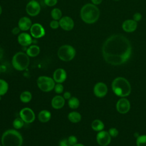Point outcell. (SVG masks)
Instances as JSON below:
<instances>
[{
  "label": "cell",
  "instance_id": "obj_1",
  "mask_svg": "<svg viewBox=\"0 0 146 146\" xmlns=\"http://www.w3.org/2000/svg\"><path fill=\"white\" fill-rule=\"evenodd\" d=\"M102 55L104 60L113 66L121 65L127 62L132 54V46L129 40L121 34H113L104 42Z\"/></svg>",
  "mask_w": 146,
  "mask_h": 146
},
{
  "label": "cell",
  "instance_id": "obj_2",
  "mask_svg": "<svg viewBox=\"0 0 146 146\" xmlns=\"http://www.w3.org/2000/svg\"><path fill=\"white\" fill-rule=\"evenodd\" d=\"M80 15L82 20L87 24L95 23L100 17V10L92 3H87L81 9Z\"/></svg>",
  "mask_w": 146,
  "mask_h": 146
},
{
  "label": "cell",
  "instance_id": "obj_3",
  "mask_svg": "<svg viewBox=\"0 0 146 146\" xmlns=\"http://www.w3.org/2000/svg\"><path fill=\"white\" fill-rule=\"evenodd\" d=\"M1 144L2 146H22L23 137L16 129H7L2 135Z\"/></svg>",
  "mask_w": 146,
  "mask_h": 146
},
{
  "label": "cell",
  "instance_id": "obj_4",
  "mask_svg": "<svg viewBox=\"0 0 146 146\" xmlns=\"http://www.w3.org/2000/svg\"><path fill=\"white\" fill-rule=\"evenodd\" d=\"M111 87L114 94L121 98L128 96L131 92V87L129 82L123 77L115 78L112 82Z\"/></svg>",
  "mask_w": 146,
  "mask_h": 146
},
{
  "label": "cell",
  "instance_id": "obj_5",
  "mask_svg": "<svg viewBox=\"0 0 146 146\" xmlns=\"http://www.w3.org/2000/svg\"><path fill=\"white\" fill-rule=\"evenodd\" d=\"M12 65L18 71H23L29 66L30 58L26 53L18 52L14 55L12 58Z\"/></svg>",
  "mask_w": 146,
  "mask_h": 146
},
{
  "label": "cell",
  "instance_id": "obj_6",
  "mask_svg": "<svg viewBox=\"0 0 146 146\" xmlns=\"http://www.w3.org/2000/svg\"><path fill=\"white\" fill-rule=\"evenodd\" d=\"M57 55L60 60L64 62H68L75 57L76 50L71 45L64 44L59 48Z\"/></svg>",
  "mask_w": 146,
  "mask_h": 146
},
{
  "label": "cell",
  "instance_id": "obj_7",
  "mask_svg": "<svg viewBox=\"0 0 146 146\" xmlns=\"http://www.w3.org/2000/svg\"><path fill=\"white\" fill-rule=\"evenodd\" d=\"M54 80L47 76H39L36 81L38 88L43 92H49L52 91L55 87Z\"/></svg>",
  "mask_w": 146,
  "mask_h": 146
},
{
  "label": "cell",
  "instance_id": "obj_8",
  "mask_svg": "<svg viewBox=\"0 0 146 146\" xmlns=\"http://www.w3.org/2000/svg\"><path fill=\"white\" fill-rule=\"evenodd\" d=\"M26 11L31 17L38 15L40 11V6L35 0H31L27 3L26 6Z\"/></svg>",
  "mask_w": 146,
  "mask_h": 146
},
{
  "label": "cell",
  "instance_id": "obj_9",
  "mask_svg": "<svg viewBox=\"0 0 146 146\" xmlns=\"http://www.w3.org/2000/svg\"><path fill=\"white\" fill-rule=\"evenodd\" d=\"M20 117L26 123H33L35 119L34 112L30 108L25 107L22 108L19 112Z\"/></svg>",
  "mask_w": 146,
  "mask_h": 146
},
{
  "label": "cell",
  "instance_id": "obj_10",
  "mask_svg": "<svg viewBox=\"0 0 146 146\" xmlns=\"http://www.w3.org/2000/svg\"><path fill=\"white\" fill-rule=\"evenodd\" d=\"M96 141L100 146H107L111 141V136L108 132L106 131H99L96 135Z\"/></svg>",
  "mask_w": 146,
  "mask_h": 146
},
{
  "label": "cell",
  "instance_id": "obj_11",
  "mask_svg": "<svg viewBox=\"0 0 146 146\" xmlns=\"http://www.w3.org/2000/svg\"><path fill=\"white\" fill-rule=\"evenodd\" d=\"M30 31L31 36L34 38H40L45 35V30L44 27L38 23L33 24Z\"/></svg>",
  "mask_w": 146,
  "mask_h": 146
},
{
  "label": "cell",
  "instance_id": "obj_12",
  "mask_svg": "<svg viewBox=\"0 0 146 146\" xmlns=\"http://www.w3.org/2000/svg\"><path fill=\"white\" fill-rule=\"evenodd\" d=\"M130 103L129 101L124 98H120L116 103V107L117 112L121 114H125L127 113L130 110Z\"/></svg>",
  "mask_w": 146,
  "mask_h": 146
},
{
  "label": "cell",
  "instance_id": "obj_13",
  "mask_svg": "<svg viewBox=\"0 0 146 146\" xmlns=\"http://www.w3.org/2000/svg\"><path fill=\"white\" fill-rule=\"evenodd\" d=\"M60 27L65 31H70L74 27V22L73 19L68 17L64 16L60 18L59 21Z\"/></svg>",
  "mask_w": 146,
  "mask_h": 146
},
{
  "label": "cell",
  "instance_id": "obj_14",
  "mask_svg": "<svg viewBox=\"0 0 146 146\" xmlns=\"http://www.w3.org/2000/svg\"><path fill=\"white\" fill-rule=\"evenodd\" d=\"M107 86L103 82H98L94 87V93L95 95L98 98H103L105 96L107 95Z\"/></svg>",
  "mask_w": 146,
  "mask_h": 146
},
{
  "label": "cell",
  "instance_id": "obj_15",
  "mask_svg": "<svg viewBox=\"0 0 146 146\" xmlns=\"http://www.w3.org/2000/svg\"><path fill=\"white\" fill-rule=\"evenodd\" d=\"M67 78L66 71L63 68H58L53 73V79L57 83L64 82Z\"/></svg>",
  "mask_w": 146,
  "mask_h": 146
},
{
  "label": "cell",
  "instance_id": "obj_16",
  "mask_svg": "<svg viewBox=\"0 0 146 146\" xmlns=\"http://www.w3.org/2000/svg\"><path fill=\"white\" fill-rule=\"evenodd\" d=\"M18 42L22 46H28L33 42L31 35L27 33H22L18 36Z\"/></svg>",
  "mask_w": 146,
  "mask_h": 146
},
{
  "label": "cell",
  "instance_id": "obj_17",
  "mask_svg": "<svg viewBox=\"0 0 146 146\" xmlns=\"http://www.w3.org/2000/svg\"><path fill=\"white\" fill-rule=\"evenodd\" d=\"M137 27V22L133 19H127L122 23V29L127 33H132L135 31Z\"/></svg>",
  "mask_w": 146,
  "mask_h": 146
},
{
  "label": "cell",
  "instance_id": "obj_18",
  "mask_svg": "<svg viewBox=\"0 0 146 146\" xmlns=\"http://www.w3.org/2000/svg\"><path fill=\"white\" fill-rule=\"evenodd\" d=\"M31 20L27 17H21L18 21V26L21 31H27L30 29L32 26Z\"/></svg>",
  "mask_w": 146,
  "mask_h": 146
},
{
  "label": "cell",
  "instance_id": "obj_19",
  "mask_svg": "<svg viewBox=\"0 0 146 146\" xmlns=\"http://www.w3.org/2000/svg\"><path fill=\"white\" fill-rule=\"evenodd\" d=\"M65 104L64 98L60 95H56L54 96L51 102V106L53 108L56 110H59L63 107Z\"/></svg>",
  "mask_w": 146,
  "mask_h": 146
},
{
  "label": "cell",
  "instance_id": "obj_20",
  "mask_svg": "<svg viewBox=\"0 0 146 146\" xmlns=\"http://www.w3.org/2000/svg\"><path fill=\"white\" fill-rule=\"evenodd\" d=\"M51 117V112L48 110H42L40 111L38 115V118L39 120L42 123H46L48 122Z\"/></svg>",
  "mask_w": 146,
  "mask_h": 146
},
{
  "label": "cell",
  "instance_id": "obj_21",
  "mask_svg": "<svg viewBox=\"0 0 146 146\" xmlns=\"http://www.w3.org/2000/svg\"><path fill=\"white\" fill-rule=\"evenodd\" d=\"M39 52L40 48L38 46L35 44L31 45L26 50V54L30 57H35L39 55Z\"/></svg>",
  "mask_w": 146,
  "mask_h": 146
},
{
  "label": "cell",
  "instance_id": "obj_22",
  "mask_svg": "<svg viewBox=\"0 0 146 146\" xmlns=\"http://www.w3.org/2000/svg\"><path fill=\"white\" fill-rule=\"evenodd\" d=\"M82 116L80 113L76 111H72L68 115V119L72 123H76L81 120Z\"/></svg>",
  "mask_w": 146,
  "mask_h": 146
},
{
  "label": "cell",
  "instance_id": "obj_23",
  "mask_svg": "<svg viewBox=\"0 0 146 146\" xmlns=\"http://www.w3.org/2000/svg\"><path fill=\"white\" fill-rule=\"evenodd\" d=\"M91 127L95 131L99 132L103 131L104 128V124L102 121L99 119H95L91 123Z\"/></svg>",
  "mask_w": 146,
  "mask_h": 146
},
{
  "label": "cell",
  "instance_id": "obj_24",
  "mask_svg": "<svg viewBox=\"0 0 146 146\" xmlns=\"http://www.w3.org/2000/svg\"><path fill=\"white\" fill-rule=\"evenodd\" d=\"M19 98L22 102H23L24 103H29L31 101V100L32 99L31 93L28 91H23L21 94Z\"/></svg>",
  "mask_w": 146,
  "mask_h": 146
},
{
  "label": "cell",
  "instance_id": "obj_25",
  "mask_svg": "<svg viewBox=\"0 0 146 146\" xmlns=\"http://www.w3.org/2000/svg\"><path fill=\"white\" fill-rule=\"evenodd\" d=\"M79 100L76 97H71V98L68 99V105L70 108L76 109L79 107Z\"/></svg>",
  "mask_w": 146,
  "mask_h": 146
},
{
  "label": "cell",
  "instance_id": "obj_26",
  "mask_svg": "<svg viewBox=\"0 0 146 146\" xmlns=\"http://www.w3.org/2000/svg\"><path fill=\"white\" fill-rule=\"evenodd\" d=\"M51 16L54 20L59 21L62 17V12L59 8H54L51 11Z\"/></svg>",
  "mask_w": 146,
  "mask_h": 146
},
{
  "label": "cell",
  "instance_id": "obj_27",
  "mask_svg": "<svg viewBox=\"0 0 146 146\" xmlns=\"http://www.w3.org/2000/svg\"><path fill=\"white\" fill-rule=\"evenodd\" d=\"M9 85L7 82L0 79V96L6 94L8 91Z\"/></svg>",
  "mask_w": 146,
  "mask_h": 146
},
{
  "label": "cell",
  "instance_id": "obj_28",
  "mask_svg": "<svg viewBox=\"0 0 146 146\" xmlns=\"http://www.w3.org/2000/svg\"><path fill=\"white\" fill-rule=\"evenodd\" d=\"M24 121L21 117H17L13 122V125L15 129H21L24 125Z\"/></svg>",
  "mask_w": 146,
  "mask_h": 146
},
{
  "label": "cell",
  "instance_id": "obj_29",
  "mask_svg": "<svg viewBox=\"0 0 146 146\" xmlns=\"http://www.w3.org/2000/svg\"><path fill=\"white\" fill-rule=\"evenodd\" d=\"M137 146H146V135H140L136 139Z\"/></svg>",
  "mask_w": 146,
  "mask_h": 146
},
{
  "label": "cell",
  "instance_id": "obj_30",
  "mask_svg": "<svg viewBox=\"0 0 146 146\" xmlns=\"http://www.w3.org/2000/svg\"><path fill=\"white\" fill-rule=\"evenodd\" d=\"M54 89L55 92L56 94H60L63 92L64 87H63V86L62 84V83H57V84H55Z\"/></svg>",
  "mask_w": 146,
  "mask_h": 146
},
{
  "label": "cell",
  "instance_id": "obj_31",
  "mask_svg": "<svg viewBox=\"0 0 146 146\" xmlns=\"http://www.w3.org/2000/svg\"><path fill=\"white\" fill-rule=\"evenodd\" d=\"M67 140H68V143H70V144L71 146L74 145L75 144H77V143H78V140H77L76 137L75 136H74V135L70 136L67 138Z\"/></svg>",
  "mask_w": 146,
  "mask_h": 146
},
{
  "label": "cell",
  "instance_id": "obj_32",
  "mask_svg": "<svg viewBox=\"0 0 146 146\" xmlns=\"http://www.w3.org/2000/svg\"><path fill=\"white\" fill-rule=\"evenodd\" d=\"M108 133L111 137H115L119 134V131L116 128H111L108 130Z\"/></svg>",
  "mask_w": 146,
  "mask_h": 146
},
{
  "label": "cell",
  "instance_id": "obj_33",
  "mask_svg": "<svg viewBox=\"0 0 146 146\" xmlns=\"http://www.w3.org/2000/svg\"><path fill=\"white\" fill-rule=\"evenodd\" d=\"M44 4L50 7L54 6L58 2V0H43Z\"/></svg>",
  "mask_w": 146,
  "mask_h": 146
},
{
  "label": "cell",
  "instance_id": "obj_34",
  "mask_svg": "<svg viewBox=\"0 0 146 146\" xmlns=\"http://www.w3.org/2000/svg\"><path fill=\"white\" fill-rule=\"evenodd\" d=\"M50 26L51 29H58L60 26H59V21L56 20H52L50 22Z\"/></svg>",
  "mask_w": 146,
  "mask_h": 146
},
{
  "label": "cell",
  "instance_id": "obj_35",
  "mask_svg": "<svg viewBox=\"0 0 146 146\" xmlns=\"http://www.w3.org/2000/svg\"><path fill=\"white\" fill-rule=\"evenodd\" d=\"M142 18V15L140 13H136L133 15V20L136 21V22L140 21Z\"/></svg>",
  "mask_w": 146,
  "mask_h": 146
},
{
  "label": "cell",
  "instance_id": "obj_36",
  "mask_svg": "<svg viewBox=\"0 0 146 146\" xmlns=\"http://www.w3.org/2000/svg\"><path fill=\"white\" fill-rule=\"evenodd\" d=\"M59 146H71L68 143L67 139H63L59 141Z\"/></svg>",
  "mask_w": 146,
  "mask_h": 146
},
{
  "label": "cell",
  "instance_id": "obj_37",
  "mask_svg": "<svg viewBox=\"0 0 146 146\" xmlns=\"http://www.w3.org/2000/svg\"><path fill=\"white\" fill-rule=\"evenodd\" d=\"M20 31H21V29L19 28V27H14L12 30H11V33L13 34L14 35H17L19 33H20Z\"/></svg>",
  "mask_w": 146,
  "mask_h": 146
},
{
  "label": "cell",
  "instance_id": "obj_38",
  "mask_svg": "<svg viewBox=\"0 0 146 146\" xmlns=\"http://www.w3.org/2000/svg\"><path fill=\"white\" fill-rule=\"evenodd\" d=\"M63 97L64 98V99H69L70 98H71V93L68 91H66L65 92L64 94H63Z\"/></svg>",
  "mask_w": 146,
  "mask_h": 146
},
{
  "label": "cell",
  "instance_id": "obj_39",
  "mask_svg": "<svg viewBox=\"0 0 146 146\" xmlns=\"http://www.w3.org/2000/svg\"><path fill=\"white\" fill-rule=\"evenodd\" d=\"M91 2H92V4L95 5H98L102 3V0H91Z\"/></svg>",
  "mask_w": 146,
  "mask_h": 146
},
{
  "label": "cell",
  "instance_id": "obj_40",
  "mask_svg": "<svg viewBox=\"0 0 146 146\" xmlns=\"http://www.w3.org/2000/svg\"><path fill=\"white\" fill-rule=\"evenodd\" d=\"M3 50L0 46V60L3 58Z\"/></svg>",
  "mask_w": 146,
  "mask_h": 146
},
{
  "label": "cell",
  "instance_id": "obj_41",
  "mask_svg": "<svg viewBox=\"0 0 146 146\" xmlns=\"http://www.w3.org/2000/svg\"><path fill=\"white\" fill-rule=\"evenodd\" d=\"M73 146H84L83 144H80V143H77V144H75L74 145H73Z\"/></svg>",
  "mask_w": 146,
  "mask_h": 146
},
{
  "label": "cell",
  "instance_id": "obj_42",
  "mask_svg": "<svg viewBox=\"0 0 146 146\" xmlns=\"http://www.w3.org/2000/svg\"><path fill=\"white\" fill-rule=\"evenodd\" d=\"M2 7L0 5V15L2 14Z\"/></svg>",
  "mask_w": 146,
  "mask_h": 146
},
{
  "label": "cell",
  "instance_id": "obj_43",
  "mask_svg": "<svg viewBox=\"0 0 146 146\" xmlns=\"http://www.w3.org/2000/svg\"><path fill=\"white\" fill-rule=\"evenodd\" d=\"M113 1H119V0H113Z\"/></svg>",
  "mask_w": 146,
  "mask_h": 146
},
{
  "label": "cell",
  "instance_id": "obj_44",
  "mask_svg": "<svg viewBox=\"0 0 146 146\" xmlns=\"http://www.w3.org/2000/svg\"><path fill=\"white\" fill-rule=\"evenodd\" d=\"M0 146H2V145H1V144H0Z\"/></svg>",
  "mask_w": 146,
  "mask_h": 146
},
{
  "label": "cell",
  "instance_id": "obj_45",
  "mask_svg": "<svg viewBox=\"0 0 146 146\" xmlns=\"http://www.w3.org/2000/svg\"><path fill=\"white\" fill-rule=\"evenodd\" d=\"M0 71H1V67H0Z\"/></svg>",
  "mask_w": 146,
  "mask_h": 146
}]
</instances>
